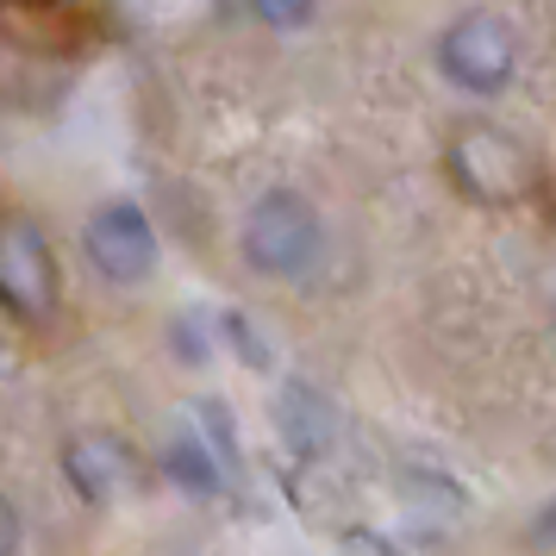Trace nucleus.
Masks as SVG:
<instances>
[{
	"instance_id": "obj_1",
	"label": "nucleus",
	"mask_w": 556,
	"mask_h": 556,
	"mask_svg": "<svg viewBox=\"0 0 556 556\" xmlns=\"http://www.w3.org/2000/svg\"><path fill=\"white\" fill-rule=\"evenodd\" d=\"M444 181L481 213H519L544 194V163L513 126L463 113L444 131Z\"/></svg>"
},
{
	"instance_id": "obj_2",
	"label": "nucleus",
	"mask_w": 556,
	"mask_h": 556,
	"mask_svg": "<svg viewBox=\"0 0 556 556\" xmlns=\"http://www.w3.org/2000/svg\"><path fill=\"white\" fill-rule=\"evenodd\" d=\"M238 256H244V269L263 276V281L313 276L319 256H326V213H319L313 194H301V188H263V194L244 206Z\"/></svg>"
},
{
	"instance_id": "obj_3",
	"label": "nucleus",
	"mask_w": 556,
	"mask_h": 556,
	"mask_svg": "<svg viewBox=\"0 0 556 556\" xmlns=\"http://www.w3.org/2000/svg\"><path fill=\"white\" fill-rule=\"evenodd\" d=\"M63 301V263L51 231L26 206H0V313L26 331H45Z\"/></svg>"
},
{
	"instance_id": "obj_4",
	"label": "nucleus",
	"mask_w": 556,
	"mask_h": 556,
	"mask_svg": "<svg viewBox=\"0 0 556 556\" xmlns=\"http://www.w3.org/2000/svg\"><path fill=\"white\" fill-rule=\"evenodd\" d=\"M519 56H526L519 26L501 20L494 7H469L438 31V76L469 101H501L519 81Z\"/></svg>"
},
{
	"instance_id": "obj_5",
	"label": "nucleus",
	"mask_w": 556,
	"mask_h": 556,
	"mask_svg": "<svg viewBox=\"0 0 556 556\" xmlns=\"http://www.w3.org/2000/svg\"><path fill=\"white\" fill-rule=\"evenodd\" d=\"M81 256L88 269L113 288H144L156 276V231L138 201H101L81 226Z\"/></svg>"
},
{
	"instance_id": "obj_6",
	"label": "nucleus",
	"mask_w": 556,
	"mask_h": 556,
	"mask_svg": "<svg viewBox=\"0 0 556 556\" xmlns=\"http://www.w3.org/2000/svg\"><path fill=\"white\" fill-rule=\"evenodd\" d=\"M63 476L88 506H106L138 481V451L113 431H76V438H63Z\"/></svg>"
},
{
	"instance_id": "obj_7",
	"label": "nucleus",
	"mask_w": 556,
	"mask_h": 556,
	"mask_svg": "<svg viewBox=\"0 0 556 556\" xmlns=\"http://www.w3.org/2000/svg\"><path fill=\"white\" fill-rule=\"evenodd\" d=\"M156 469H163V481L181 488L188 501H213V494L226 488V469H219V456H213V444H206L201 431H176V438L163 444V456H156Z\"/></svg>"
},
{
	"instance_id": "obj_8",
	"label": "nucleus",
	"mask_w": 556,
	"mask_h": 556,
	"mask_svg": "<svg viewBox=\"0 0 556 556\" xmlns=\"http://www.w3.org/2000/svg\"><path fill=\"white\" fill-rule=\"evenodd\" d=\"M276 419H281L288 451H301V456L326 451L331 431H338V413H331V401H326V394H313V388H301V381H288V388H281Z\"/></svg>"
},
{
	"instance_id": "obj_9",
	"label": "nucleus",
	"mask_w": 556,
	"mask_h": 556,
	"mask_svg": "<svg viewBox=\"0 0 556 556\" xmlns=\"http://www.w3.org/2000/svg\"><path fill=\"white\" fill-rule=\"evenodd\" d=\"M251 13H256L269 31H301V26H313L319 0H251Z\"/></svg>"
},
{
	"instance_id": "obj_10",
	"label": "nucleus",
	"mask_w": 556,
	"mask_h": 556,
	"mask_svg": "<svg viewBox=\"0 0 556 556\" xmlns=\"http://www.w3.org/2000/svg\"><path fill=\"white\" fill-rule=\"evenodd\" d=\"M20 544H26V519L13 501H0V556H20Z\"/></svg>"
},
{
	"instance_id": "obj_11",
	"label": "nucleus",
	"mask_w": 556,
	"mask_h": 556,
	"mask_svg": "<svg viewBox=\"0 0 556 556\" xmlns=\"http://www.w3.org/2000/svg\"><path fill=\"white\" fill-rule=\"evenodd\" d=\"M531 544H538V551H556V501H544L538 506V519H531V531H526Z\"/></svg>"
},
{
	"instance_id": "obj_12",
	"label": "nucleus",
	"mask_w": 556,
	"mask_h": 556,
	"mask_svg": "<svg viewBox=\"0 0 556 556\" xmlns=\"http://www.w3.org/2000/svg\"><path fill=\"white\" fill-rule=\"evenodd\" d=\"M551 326H556V301H551Z\"/></svg>"
}]
</instances>
